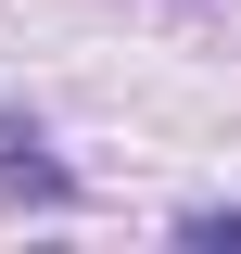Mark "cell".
Wrapping results in <instances>:
<instances>
[{"instance_id": "6da1fadb", "label": "cell", "mask_w": 241, "mask_h": 254, "mask_svg": "<svg viewBox=\"0 0 241 254\" xmlns=\"http://www.w3.org/2000/svg\"><path fill=\"white\" fill-rule=\"evenodd\" d=\"M0 190H26V203H76V165L51 153L38 115H0Z\"/></svg>"}, {"instance_id": "7a4b0ae2", "label": "cell", "mask_w": 241, "mask_h": 254, "mask_svg": "<svg viewBox=\"0 0 241 254\" xmlns=\"http://www.w3.org/2000/svg\"><path fill=\"white\" fill-rule=\"evenodd\" d=\"M178 229H190V242H241V203H190Z\"/></svg>"}]
</instances>
